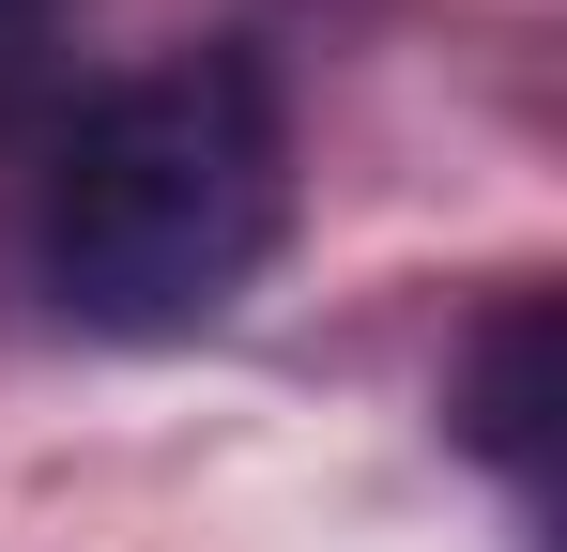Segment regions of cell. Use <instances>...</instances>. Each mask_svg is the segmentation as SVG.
Returning <instances> with one entry per match:
<instances>
[{
    "label": "cell",
    "instance_id": "6da1fadb",
    "mask_svg": "<svg viewBox=\"0 0 567 552\" xmlns=\"http://www.w3.org/2000/svg\"><path fill=\"white\" fill-rule=\"evenodd\" d=\"M277 231H291V123L246 47L93 92L47 170V292L93 338H199L215 307H246Z\"/></svg>",
    "mask_w": 567,
    "mask_h": 552
},
{
    "label": "cell",
    "instance_id": "7a4b0ae2",
    "mask_svg": "<svg viewBox=\"0 0 567 552\" xmlns=\"http://www.w3.org/2000/svg\"><path fill=\"white\" fill-rule=\"evenodd\" d=\"M445 415H461V446L491 460V476H537V460H553V415H567V323H553V292H506V307L461 338Z\"/></svg>",
    "mask_w": 567,
    "mask_h": 552
},
{
    "label": "cell",
    "instance_id": "3957f363",
    "mask_svg": "<svg viewBox=\"0 0 567 552\" xmlns=\"http://www.w3.org/2000/svg\"><path fill=\"white\" fill-rule=\"evenodd\" d=\"M31 16H47V0H0V47H16V31H31Z\"/></svg>",
    "mask_w": 567,
    "mask_h": 552
}]
</instances>
